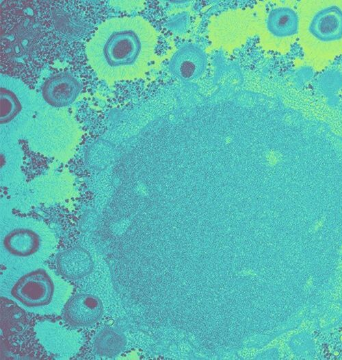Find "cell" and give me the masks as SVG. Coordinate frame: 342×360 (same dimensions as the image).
<instances>
[{"mask_svg":"<svg viewBox=\"0 0 342 360\" xmlns=\"http://www.w3.org/2000/svg\"><path fill=\"white\" fill-rule=\"evenodd\" d=\"M81 91V84L72 74L62 72L49 77L44 82L42 95L48 104L60 108L73 104Z\"/></svg>","mask_w":342,"mask_h":360,"instance_id":"ba28073f","label":"cell"},{"mask_svg":"<svg viewBox=\"0 0 342 360\" xmlns=\"http://www.w3.org/2000/svg\"><path fill=\"white\" fill-rule=\"evenodd\" d=\"M294 1L278 2L267 12L265 26L272 47L287 52L298 38L299 16Z\"/></svg>","mask_w":342,"mask_h":360,"instance_id":"277c9868","label":"cell"},{"mask_svg":"<svg viewBox=\"0 0 342 360\" xmlns=\"http://www.w3.org/2000/svg\"><path fill=\"white\" fill-rule=\"evenodd\" d=\"M207 58L204 50L194 44H185L172 55L169 62L170 73L177 79L191 82L205 73Z\"/></svg>","mask_w":342,"mask_h":360,"instance_id":"52a82bcc","label":"cell"},{"mask_svg":"<svg viewBox=\"0 0 342 360\" xmlns=\"http://www.w3.org/2000/svg\"><path fill=\"white\" fill-rule=\"evenodd\" d=\"M5 249L12 255L27 257L33 255L40 248V238L29 228H16L8 233L3 240Z\"/></svg>","mask_w":342,"mask_h":360,"instance_id":"30bf717a","label":"cell"},{"mask_svg":"<svg viewBox=\"0 0 342 360\" xmlns=\"http://www.w3.org/2000/svg\"><path fill=\"white\" fill-rule=\"evenodd\" d=\"M53 282L43 269H38L22 276L11 289L12 296L27 307L49 304L53 296Z\"/></svg>","mask_w":342,"mask_h":360,"instance_id":"5b68a950","label":"cell"},{"mask_svg":"<svg viewBox=\"0 0 342 360\" xmlns=\"http://www.w3.org/2000/svg\"><path fill=\"white\" fill-rule=\"evenodd\" d=\"M57 270L66 279L77 280L90 274L94 261L85 249L76 247L60 253L56 259Z\"/></svg>","mask_w":342,"mask_h":360,"instance_id":"9c48e42d","label":"cell"},{"mask_svg":"<svg viewBox=\"0 0 342 360\" xmlns=\"http://www.w3.org/2000/svg\"><path fill=\"white\" fill-rule=\"evenodd\" d=\"M21 104L16 95L5 88H1V124L12 121L21 112Z\"/></svg>","mask_w":342,"mask_h":360,"instance_id":"7c38bea8","label":"cell"},{"mask_svg":"<svg viewBox=\"0 0 342 360\" xmlns=\"http://www.w3.org/2000/svg\"><path fill=\"white\" fill-rule=\"evenodd\" d=\"M103 313L102 301L89 293H77L70 297L63 308L64 321L75 328L87 327L96 323Z\"/></svg>","mask_w":342,"mask_h":360,"instance_id":"8992f818","label":"cell"},{"mask_svg":"<svg viewBox=\"0 0 342 360\" xmlns=\"http://www.w3.org/2000/svg\"><path fill=\"white\" fill-rule=\"evenodd\" d=\"M126 338L122 332L114 328H105L96 336L94 341L95 352L104 357H114L123 351Z\"/></svg>","mask_w":342,"mask_h":360,"instance_id":"8fae6325","label":"cell"},{"mask_svg":"<svg viewBox=\"0 0 342 360\" xmlns=\"http://www.w3.org/2000/svg\"><path fill=\"white\" fill-rule=\"evenodd\" d=\"M297 9L304 60L321 71L342 55V0H303Z\"/></svg>","mask_w":342,"mask_h":360,"instance_id":"7a4b0ae2","label":"cell"},{"mask_svg":"<svg viewBox=\"0 0 342 360\" xmlns=\"http://www.w3.org/2000/svg\"><path fill=\"white\" fill-rule=\"evenodd\" d=\"M38 17L27 11L19 10V15L8 17L1 22V61H8L20 69H30L33 60H38L39 43H42L44 27Z\"/></svg>","mask_w":342,"mask_h":360,"instance_id":"3957f363","label":"cell"},{"mask_svg":"<svg viewBox=\"0 0 342 360\" xmlns=\"http://www.w3.org/2000/svg\"><path fill=\"white\" fill-rule=\"evenodd\" d=\"M156 33L140 16L108 19L86 45L89 62L97 75L111 84L142 76L151 61Z\"/></svg>","mask_w":342,"mask_h":360,"instance_id":"6da1fadb","label":"cell"}]
</instances>
